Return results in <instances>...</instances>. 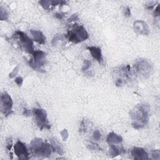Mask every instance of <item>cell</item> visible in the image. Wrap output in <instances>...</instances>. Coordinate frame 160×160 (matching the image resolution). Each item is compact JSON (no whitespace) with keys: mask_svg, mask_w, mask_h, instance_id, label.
Returning <instances> with one entry per match:
<instances>
[{"mask_svg":"<svg viewBox=\"0 0 160 160\" xmlns=\"http://www.w3.org/2000/svg\"><path fill=\"white\" fill-rule=\"evenodd\" d=\"M150 106L146 104L137 105L129 112L130 117L133 120L132 126L134 129L143 128L149 121Z\"/></svg>","mask_w":160,"mask_h":160,"instance_id":"cell-1","label":"cell"},{"mask_svg":"<svg viewBox=\"0 0 160 160\" xmlns=\"http://www.w3.org/2000/svg\"><path fill=\"white\" fill-rule=\"evenodd\" d=\"M30 149L32 154L38 157H49L53 149L51 145L47 142H43L41 138H35L30 144Z\"/></svg>","mask_w":160,"mask_h":160,"instance_id":"cell-2","label":"cell"},{"mask_svg":"<svg viewBox=\"0 0 160 160\" xmlns=\"http://www.w3.org/2000/svg\"><path fill=\"white\" fill-rule=\"evenodd\" d=\"M113 77L117 86H124L131 80V67L129 65H121L113 71Z\"/></svg>","mask_w":160,"mask_h":160,"instance_id":"cell-3","label":"cell"},{"mask_svg":"<svg viewBox=\"0 0 160 160\" xmlns=\"http://www.w3.org/2000/svg\"><path fill=\"white\" fill-rule=\"evenodd\" d=\"M133 71L136 76L141 79L148 78L153 71V66L150 62L145 59H140L134 63Z\"/></svg>","mask_w":160,"mask_h":160,"instance_id":"cell-4","label":"cell"},{"mask_svg":"<svg viewBox=\"0 0 160 160\" xmlns=\"http://www.w3.org/2000/svg\"><path fill=\"white\" fill-rule=\"evenodd\" d=\"M66 37L70 41L77 44L89 38L88 33L83 26L74 25L68 31Z\"/></svg>","mask_w":160,"mask_h":160,"instance_id":"cell-5","label":"cell"},{"mask_svg":"<svg viewBox=\"0 0 160 160\" xmlns=\"http://www.w3.org/2000/svg\"><path fill=\"white\" fill-rule=\"evenodd\" d=\"M33 114L35 121L37 126L40 128V129H50L51 128V126L47 117V113L44 109H34L33 110Z\"/></svg>","mask_w":160,"mask_h":160,"instance_id":"cell-6","label":"cell"},{"mask_svg":"<svg viewBox=\"0 0 160 160\" xmlns=\"http://www.w3.org/2000/svg\"><path fill=\"white\" fill-rule=\"evenodd\" d=\"M32 55L33 58L29 61L30 66L35 70L43 72L42 67L46 63L47 53L44 51L38 50L35 51Z\"/></svg>","mask_w":160,"mask_h":160,"instance_id":"cell-7","label":"cell"},{"mask_svg":"<svg viewBox=\"0 0 160 160\" xmlns=\"http://www.w3.org/2000/svg\"><path fill=\"white\" fill-rule=\"evenodd\" d=\"M14 35L18 36L20 44L24 48L25 50L29 54H33L35 52L33 47V42L26 33L21 31H16Z\"/></svg>","mask_w":160,"mask_h":160,"instance_id":"cell-8","label":"cell"},{"mask_svg":"<svg viewBox=\"0 0 160 160\" xmlns=\"http://www.w3.org/2000/svg\"><path fill=\"white\" fill-rule=\"evenodd\" d=\"M13 100L11 97L6 92L1 95V109L2 112L5 117H8L13 113Z\"/></svg>","mask_w":160,"mask_h":160,"instance_id":"cell-9","label":"cell"},{"mask_svg":"<svg viewBox=\"0 0 160 160\" xmlns=\"http://www.w3.org/2000/svg\"><path fill=\"white\" fill-rule=\"evenodd\" d=\"M14 154L21 159H28L29 152L25 145L20 141H18L14 146Z\"/></svg>","mask_w":160,"mask_h":160,"instance_id":"cell-10","label":"cell"},{"mask_svg":"<svg viewBox=\"0 0 160 160\" xmlns=\"http://www.w3.org/2000/svg\"><path fill=\"white\" fill-rule=\"evenodd\" d=\"M133 28L137 34L148 35L150 33V29L147 23L142 20L135 21L133 24Z\"/></svg>","mask_w":160,"mask_h":160,"instance_id":"cell-11","label":"cell"},{"mask_svg":"<svg viewBox=\"0 0 160 160\" xmlns=\"http://www.w3.org/2000/svg\"><path fill=\"white\" fill-rule=\"evenodd\" d=\"M131 154L134 159L148 160L150 159L148 153L142 148H134L131 151Z\"/></svg>","mask_w":160,"mask_h":160,"instance_id":"cell-12","label":"cell"},{"mask_svg":"<svg viewBox=\"0 0 160 160\" xmlns=\"http://www.w3.org/2000/svg\"><path fill=\"white\" fill-rule=\"evenodd\" d=\"M87 49L89 51L91 56L96 59L98 63H101L103 62V57L101 53V50L100 47H88Z\"/></svg>","mask_w":160,"mask_h":160,"instance_id":"cell-13","label":"cell"},{"mask_svg":"<svg viewBox=\"0 0 160 160\" xmlns=\"http://www.w3.org/2000/svg\"><path fill=\"white\" fill-rule=\"evenodd\" d=\"M123 140V138L120 135L114 132L110 133L106 138V142L109 145H118L122 143Z\"/></svg>","mask_w":160,"mask_h":160,"instance_id":"cell-14","label":"cell"},{"mask_svg":"<svg viewBox=\"0 0 160 160\" xmlns=\"http://www.w3.org/2000/svg\"><path fill=\"white\" fill-rule=\"evenodd\" d=\"M31 35L33 38L34 41L41 44H44L46 42V37L43 33L38 30H30Z\"/></svg>","mask_w":160,"mask_h":160,"instance_id":"cell-15","label":"cell"},{"mask_svg":"<svg viewBox=\"0 0 160 160\" xmlns=\"http://www.w3.org/2000/svg\"><path fill=\"white\" fill-rule=\"evenodd\" d=\"M64 43V38L63 35L57 34L56 35L52 41V44L54 47H58V46L63 45Z\"/></svg>","mask_w":160,"mask_h":160,"instance_id":"cell-16","label":"cell"},{"mask_svg":"<svg viewBox=\"0 0 160 160\" xmlns=\"http://www.w3.org/2000/svg\"><path fill=\"white\" fill-rule=\"evenodd\" d=\"M110 149L109 150V154L112 157H115L120 155L123 151V150L118 148V146H115V145H110Z\"/></svg>","mask_w":160,"mask_h":160,"instance_id":"cell-17","label":"cell"},{"mask_svg":"<svg viewBox=\"0 0 160 160\" xmlns=\"http://www.w3.org/2000/svg\"><path fill=\"white\" fill-rule=\"evenodd\" d=\"M51 147H52V149H53V151H56V153H58L60 155H62L64 153V151L63 150V149L61 148L60 145L55 140H51Z\"/></svg>","mask_w":160,"mask_h":160,"instance_id":"cell-18","label":"cell"},{"mask_svg":"<svg viewBox=\"0 0 160 160\" xmlns=\"http://www.w3.org/2000/svg\"><path fill=\"white\" fill-rule=\"evenodd\" d=\"M8 19V13L7 11L2 6L0 8V19L2 21L7 20Z\"/></svg>","mask_w":160,"mask_h":160,"instance_id":"cell-19","label":"cell"},{"mask_svg":"<svg viewBox=\"0 0 160 160\" xmlns=\"http://www.w3.org/2000/svg\"><path fill=\"white\" fill-rule=\"evenodd\" d=\"M39 3L44 10L51 9L50 8V6H51V1H40L39 2Z\"/></svg>","mask_w":160,"mask_h":160,"instance_id":"cell-20","label":"cell"},{"mask_svg":"<svg viewBox=\"0 0 160 160\" xmlns=\"http://www.w3.org/2000/svg\"><path fill=\"white\" fill-rule=\"evenodd\" d=\"M93 138L95 141H99L101 138V133L98 129L94 131L93 134Z\"/></svg>","mask_w":160,"mask_h":160,"instance_id":"cell-21","label":"cell"},{"mask_svg":"<svg viewBox=\"0 0 160 160\" xmlns=\"http://www.w3.org/2000/svg\"><path fill=\"white\" fill-rule=\"evenodd\" d=\"M91 62L90 61L87 60V59L84 60V65L82 68V70L83 72H86L89 69V67L91 66Z\"/></svg>","mask_w":160,"mask_h":160,"instance_id":"cell-22","label":"cell"},{"mask_svg":"<svg viewBox=\"0 0 160 160\" xmlns=\"http://www.w3.org/2000/svg\"><path fill=\"white\" fill-rule=\"evenodd\" d=\"M60 134H61V137H62L63 140L64 142H66V141L68 140V136H69V133H68L67 129H64L63 130H62V131H61Z\"/></svg>","mask_w":160,"mask_h":160,"instance_id":"cell-23","label":"cell"},{"mask_svg":"<svg viewBox=\"0 0 160 160\" xmlns=\"http://www.w3.org/2000/svg\"><path fill=\"white\" fill-rule=\"evenodd\" d=\"M88 148L90 150H101V148L98 146V145L96 144L95 143H91L90 145H88Z\"/></svg>","mask_w":160,"mask_h":160,"instance_id":"cell-24","label":"cell"},{"mask_svg":"<svg viewBox=\"0 0 160 160\" xmlns=\"http://www.w3.org/2000/svg\"><path fill=\"white\" fill-rule=\"evenodd\" d=\"M19 66H16L14 68V69L13 70V72L10 74V78H13L14 77H15V76L17 75L18 72H19Z\"/></svg>","mask_w":160,"mask_h":160,"instance_id":"cell-25","label":"cell"},{"mask_svg":"<svg viewBox=\"0 0 160 160\" xmlns=\"http://www.w3.org/2000/svg\"><path fill=\"white\" fill-rule=\"evenodd\" d=\"M152 158L154 159H160V153L159 150H154L152 153Z\"/></svg>","mask_w":160,"mask_h":160,"instance_id":"cell-26","label":"cell"},{"mask_svg":"<svg viewBox=\"0 0 160 160\" xmlns=\"http://www.w3.org/2000/svg\"><path fill=\"white\" fill-rule=\"evenodd\" d=\"M15 83L17 84V85L18 86H21L23 84V78L21 76H19V77H17L15 80H14Z\"/></svg>","mask_w":160,"mask_h":160,"instance_id":"cell-27","label":"cell"},{"mask_svg":"<svg viewBox=\"0 0 160 160\" xmlns=\"http://www.w3.org/2000/svg\"><path fill=\"white\" fill-rule=\"evenodd\" d=\"M124 15L126 16V17H129L131 16V10L130 8L127 6L125 8L124 10Z\"/></svg>","mask_w":160,"mask_h":160,"instance_id":"cell-28","label":"cell"},{"mask_svg":"<svg viewBox=\"0 0 160 160\" xmlns=\"http://www.w3.org/2000/svg\"><path fill=\"white\" fill-rule=\"evenodd\" d=\"M156 3L154 2H150L148 3V4L146 5H145V7L146 9H148V10H151L153 9L154 7V5H155Z\"/></svg>","mask_w":160,"mask_h":160,"instance_id":"cell-29","label":"cell"},{"mask_svg":"<svg viewBox=\"0 0 160 160\" xmlns=\"http://www.w3.org/2000/svg\"><path fill=\"white\" fill-rule=\"evenodd\" d=\"M23 115H25V117H30L31 115V112L30 109L25 108L23 110Z\"/></svg>","mask_w":160,"mask_h":160,"instance_id":"cell-30","label":"cell"},{"mask_svg":"<svg viewBox=\"0 0 160 160\" xmlns=\"http://www.w3.org/2000/svg\"><path fill=\"white\" fill-rule=\"evenodd\" d=\"M55 16L59 19H62L63 18V17L64 16V13H56L55 14Z\"/></svg>","mask_w":160,"mask_h":160,"instance_id":"cell-31","label":"cell"},{"mask_svg":"<svg viewBox=\"0 0 160 160\" xmlns=\"http://www.w3.org/2000/svg\"><path fill=\"white\" fill-rule=\"evenodd\" d=\"M11 147H12V140L11 139H9L6 142V148L10 151Z\"/></svg>","mask_w":160,"mask_h":160,"instance_id":"cell-32","label":"cell"},{"mask_svg":"<svg viewBox=\"0 0 160 160\" xmlns=\"http://www.w3.org/2000/svg\"><path fill=\"white\" fill-rule=\"evenodd\" d=\"M77 19H78V15L76 14H73L69 19H68V21L72 22L73 21H76Z\"/></svg>","mask_w":160,"mask_h":160,"instance_id":"cell-33","label":"cell"},{"mask_svg":"<svg viewBox=\"0 0 160 160\" xmlns=\"http://www.w3.org/2000/svg\"><path fill=\"white\" fill-rule=\"evenodd\" d=\"M159 14H160V13H159V6L158 5L154 11V16L157 17V16H159Z\"/></svg>","mask_w":160,"mask_h":160,"instance_id":"cell-34","label":"cell"}]
</instances>
